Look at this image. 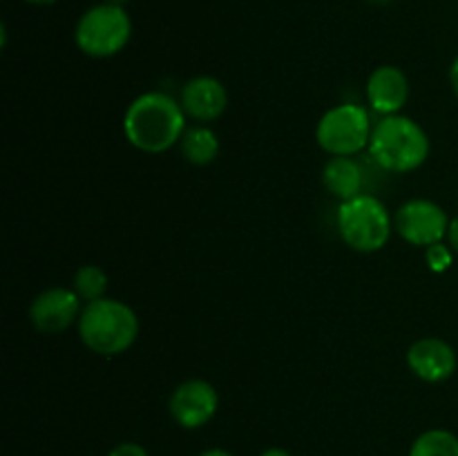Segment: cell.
<instances>
[{"mask_svg":"<svg viewBox=\"0 0 458 456\" xmlns=\"http://www.w3.org/2000/svg\"><path fill=\"white\" fill-rule=\"evenodd\" d=\"M179 103H182L186 116L208 123L224 114L228 106V94L222 80L213 79V76H197L183 85Z\"/></svg>","mask_w":458,"mask_h":456,"instance_id":"obj_12","label":"cell"},{"mask_svg":"<svg viewBox=\"0 0 458 456\" xmlns=\"http://www.w3.org/2000/svg\"><path fill=\"white\" fill-rule=\"evenodd\" d=\"M123 132L137 150L161 155L182 141L186 132V112L170 94L146 92L125 110Z\"/></svg>","mask_w":458,"mask_h":456,"instance_id":"obj_1","label":"cell"},{"mask_svg":"<svg viewBox=\"0 0 458 456\" xmlns=\"http://www.w3.org/2000/svg\"><path fill=\"white\" fill-rule=\"evenodd\" d=\"M447 241H450L452 250L458 253V215L450 222V231H447Z\"/></svg>","mask_w":458,"mask_h":456,"instance_id":"obj_19","label":"cell"},{"mask_svg":"<svg viewBox=\"0 0 458 456\" xmlns=\"http://www.w3.org/2000/svg\"><path fill=\"white\" fill-rule=\"evenodd\" d=\"M425 258H428V264L432 271L437 273L447 271V268L452 266V246H445L443 241H438V244L429 246Z\"/></svg>","mask_w":458,"mask_h":456,"instance_id":"obj_17","label":"cell"},{"mask_svg":"<svg viewBox=\"0 0 458 456\" xmlns=\"http://www.w3.org/2000/svg\"><path fill=\"white\" fill-rule=\"evenodd\" d=\"M199 456H233V454L226 450H206V452H201Z\"/></svg>","mask_w":458,"mask_h":456,"instance_id":"obj_22","label":"cell"},{"mask_svg":"<svg viewBox=\"0 0 458 456\" xmlns=\"http://www.w3.org/2000/svg\"><path fill=\"white\" fill-rule=\"evenodd\" d=\"M374 3H389V0H374Z\"/></svg>","mask_w":458,"mask_h":456,"instance_id":"obj_24","label":"cell"},{"mask_svg":"<svg viewBox=\"0 0 458 456\" xmlns=\"http://www.w3.org/2000/svg\"><path fill=\"white\" fill-rule=\"evenodd\" d=\"M369 152L376 164L389 173H411L428 161L429 137L410 116H383L374 125Z\"/></svg>","mask_w":458,"mask_h":456,"instance_id":"obj_3","label":"cell"},{"mask_svg":"<svg viewBox=\"0 0 458 456\" xmlns=\"http://www.w3.org/2000/svg\"><path fill=\"white\" fill-rule=\"evenodd\" d=\"M81 298L74 289L65 286H54V289L43 291L34 298L30 307V320L40 334H63L70 329L81 317Z\"/></svg>","mask_w":458,"mask_h":456,"instance_id":"obj_9","label":"cell"},{"mask_svg":"<svg viewBox=\"0 0 458 456\" xmlns=\"http://www.w3.org/2000/svg\"><path fill=\"white\" fill-rule=\"evenodd\" d=\"M107 456H150L146 452V447H141L139 443H119L116 447H112V452Z\"/></svg>","mask_w":458,"mask_h":456,"instance_id":"obj_18","label":"cell"},{"mask_svg":"<svg viewBox=\"0 0 458 456\" xmlns=\"http://www.w3.org/2000/svg\"><path fill=\"white\" fill-rule=\"evenodd\" d=\"M259 456H291V454L286 450H282V447H268V450H264Z\"/></svg>","mask_w":458,"mask_h":456,"instance_id":"obj_21","label":"cell"},{"mask_svg":"<svg viewBox=\"0 0 458 456\" xmlns=\"http://www.w3.org/2000/svg\"><path fill=\"white\" fill-rule=\"evenodd\" d=\"M27 3H31V4H54L56 0H27Z\"/></svg>","mask_w":458,"mask_h":456,"instance_id":"obj_23","label":"cell"},{"mask_svg":"<svg viewBox=\"0 0 458 456\" xmlns=\"http://www.w3.org/2000/svg\"><path fill=\"white\" fill-rule=\"evenodd\" d=\"M450 83H452V88H454V92H456V97H458V56H456V61L452 63V67H450Z\"/></svg>","mask_w":458,"mask_h":456,"instance_id":"obj_20","label":"cell"},{"mask_svg":"<svg viewBox=\"0 0 458 456\" xmlns=\"http://www.w3.org/2000/svg\"><path fill=\"white\" fill-rule=\"evenodd\" d=\"M179 143H182L183 159L192 165H208L213 164L219 155L217 134L210 128H204V125L188 128Z\"/></svg>","mask_w":458,"mask_h":456,"instance_id":"obj_14","label":"cell"},{"mask_svg":"<svg viewBox=\"0 0 458 456\" xmlns=\"http://www.w3.org/2000/svg\"><path fill=\"white\" fill-rule=\"evenodd\" d=\"M132 21L116 3H103L88 9L76 22L74 38L83 54L92 58H110L128 45Z\"/></svg>","mask_w":458,"mask_h":456,"instance_id":"obj_5","label":"cell"},{"mask_svg":"<svg viewBox=\"0 0 458 456\" xmlns=\"http://www.w3.org/2000/svg\"><path fill=\"white\" fill-rule=\"evenodd\" d=\"M322 183L340 201L362 195V168L352 156H331L322 168Z\"/></svg>","mask_w":458,"mask_h":456,"instance_id":"obj_13","label":"cell"},{"mask_svg":"<svg viewBox=\"0 0 458 456\" xmlns=\"http://www.w3.org/2000/svg\"><path fill=\"white\" fill-rule=\"evenodd\" d=\"M407 365L425 383H443L456 371V351L441 338L416 340L407 351Z\"/></svg>","mask_w":458,"mask_h":456,"instance_id":"obj_10","label":"cell"},{"mask_svg":"<svg viewBox=\"0 0 458 456\" xmlns=\"http://www.w3.org/2000/svg\"><path fill=\"white\" fill-rule=\"evenodd\" d=\"M338 231L349 249L358 253H376L387 246L394 222L383 201L371 195H358L340 204Z\"/></svg>","mask_w":458,"mask_h":456,"instance_id":"obj_4","label":"cell"},{"mask_svg":"<svg viewBox=\"0 0 458 456\" xmlns=\"http://www.w3.org/2000/svg\"><path fill=\"white\" fill-rule=\"evenodd\" d=\"M369 106L383 116L398 114L410 98V80L405 72L394 65H380L367 80Z\"/></svg>","mask_w":458,"mask_h":456,"instance_id":"obj_11","label":"cell"},{"mask_svg":"<svg viewBox=\"0 0 458 456\" xmlns=\"http://www.w3.org/2000/svg\"><path fill=\"white\" fill-rule=\"evenodd\" d=\"M79 335L92 353L107 358L119 356L137 340L139 317L128 304L119 300H94L81 311Z\"/></svg>","mask_w":458,"mask_h":456,"instance_id":"obj_2","label":"cell"},{"mask_svg":"<svg viewBox=\"0 0 458 456\" xmlns=\"http://www.w3.org/2000/svg\"><path fill=\"white\" fill-rule=\"evenodd\" d=\"M170 416L183 429L204 427L219 407V396L215 387L206 380L192 378L179 384L170 396Z\"/></svg>","mask_w":458,"mask_h":456,"instance_id":"obj_8","label":"cell"},{"mask_svg":"<svg viewBox=\"0 0 458 456\" xmlns=\"http://www.w3.org/2000/svg\"><path fill=\"white\" fill-rule=\"evenodd\" d=\"M410 456H458V436L447 429H428L411 443Z\"/></svg>","mask_w":458,"mask_h":456,"instance_id":"obj_15","label":"cell"},{"mask_svg":"<svg viewBox=\"0 0 458 456\" xmlns=\"http://www.w3.org/2000/svg\"><path fill=\"white\" fill-rule=\"evenodd\" d=\"M447 213L429 199H410L394 215V228L411 246H429L443 241L450 231Z\"/></svg>","mask_w":458,"mask_h":456,"instance_id":"obj_7","label":"cell"},{"mask_svg":"<svg viewBox=\"0 0 458 456\" xmlns=\"http://www.w3.org/2000/svg\"><path fill=\"white\" fill-rule=\"evenodd\" d=\"M72 289H74V293L81 300H85V304L106 298L107 273L101 266H97V264H85V266H81L76 271Z\"/></svg>","mask_w":458,"mask_h":456,"instance_id":"obj_16","label":"cell"},{"mask_svg":"<svg viewBox=\"0 0 458 456\" xmlns=\"http://www.w3.org/2000/svg\"><path fill=\"white\" fill-rule=\"evenodd\" d=\"M371 125L369 114L362 106L344 103V106L331 107L320 119L316 128L318 146L331 156H352L369 146Z\"/></svg>","mask_w":458,"mask_h":456,"instance_id":"obj_6","label":"cell"}]
</instances>
